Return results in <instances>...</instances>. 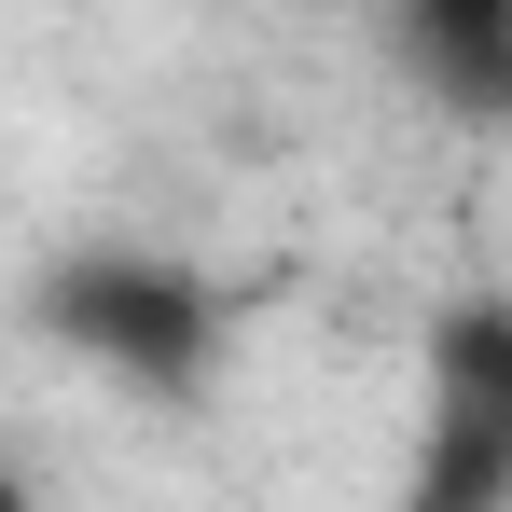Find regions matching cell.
Wrapping results in <instances>:
<instances>
[{"label":"cell","mask_w":512,"mask_h":512,"mask_svg":"<svg viewBox=\"0 0 512 512\" xmlns=\"http://www.w3.org/2000/svg\"><path fill=\"white\" fill-rule=\"evenodd\" d=\"M42 333L70 346V360H97L111 388L180 402V388H208V360H222V291L180 250H153V236H97V250L42 263Z\"/></svg>","instance_id":"cell-1"},{"label":"cell","mask_w":512,"mask_h":512,"mask_svg":"<svg viewBox=\"0 0 512 512\" xmlns=\"http://www.w3.org/2000/svg\"><path fill=\"white\" fill-rule=\"evenodd\" d=\"M402 56L457 70V97H471V111H485V97L512 84V42H499V14H402Z\"/></svg>","instance_id":"cell-2"}]
</instances>
